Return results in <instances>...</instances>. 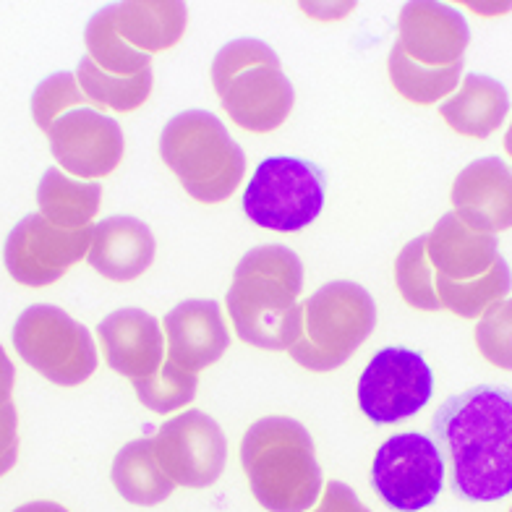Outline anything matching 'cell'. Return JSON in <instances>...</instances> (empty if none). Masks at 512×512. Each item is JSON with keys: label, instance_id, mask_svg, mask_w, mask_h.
Listing matches in <instances>:
<instances>
[{"label": "cell", "instance_id": "9c48e42d", "mask_svg": "<svg viewBox=\"0 0 512 512\" xmlns=\"http://www.w3.org/2000/svg\"><path fill=\"white\" fill-rule=\"evenodd\" d=\"M371 486L384 505L398 512L434 505L445 486V458L434 437L403 432L384 439L371 465Z\"/></svg>", "mask_w": 512, "mask_h": 512}, {"label": "cell", "instance_id": "4fadbf2b", "mask_svg": "<svg viewBox=\"0 0 512 512\" xmlns=\"http://www.w3.org/2000/svg\"><path fill=\"white\" fill-rule=\"evenodd\" d=\"M50 152L66 176L81 181L108 178L123 160V131L115 118L97 108H71L48 128Z\"/></svg>", "mask_w": 512, "mask_h": 512}, {"label": "cell", "instance_id": "e0dca14e", "mask_svg": "<svg viewBox=\"0 0 512 512\" xmlns=\"http://www.w3.org/2000/svg\"><path fill=\"white\" fill-rule=\"evenodd\" d=\"M108 366L131 382L155 377L165 364L162 324L144 309H121L102 319L97 327Z\"/></svg>", "mask_w": 512, "mask_h": 512}, {"label": "cell", "instance_id": "ba28073f", "mask_svg": "<svg viewBox=\"0 0 512 512\" xmlns=\"http://www.w3.org/2000/svg\"><path fill=\"white\" fill-rule=\"evenodd\" d=\"M324 207V173L309 160L267 157L243 191V212L259 228L298 233Z\"/></svg>", "mask_w": 512, "mask_h": 512}, {"label": "cell", "instance_id": "3957f363", "mask_svg": "<svg viewBox=\"0 0 512 512\" xmlns=\"http://www.w3.org/2000/svg\"><path fill=\"white\" fill-rule=\"evenodd\" d=\"M241 465L251 494L267 512H309L322 492L314 439L288 416L251 424L241 442Z\"/></svg>", "mask_w": 512, "mask_h": 512}, {"label": "cell", "instance_id": "6da1fadb", "mask_svg": "<svg viewBox=\"0 0 512 512\" xmlns=\"http://www.w3.org/2000/svg\"><path fill=\"white\" fill-rule=\"evenodd\" d=\"M434 442L445 452L450 489L465 502L512 494V390L479 384L439 405Z\"/></svg>", "mask_w": 512, "mask_h": 512}, {"label": "cell", "instance_id": "d6a6232c", "mask_svg": "<svg viewBox=\"0 0 512 512\" xmlns=\"http://www.w3.org/2000/svg\"><path fill=\"white\" fill-rule=\"evenodd\" d=\"M311 512H371L369 507L356 497L351 486L343 481H330L324 486V494L319 499V505Z\"/></svg>", "mask_w": 512, "mask_h": 512}, {"label": "cell", "instance_id": "d4e9b609", "mask_svg": "<svg viewBox=\"0 0 512 512\" xmlns=\"http://www.w3.org/2000/svg\"><path fill=\"white\" fill-rule=\"evenodd\" d=\"M387 71H390V81L392 87L398 89V95L416 102V105L445 102L458 89L460 79H463V63L445 68L421 66V63H416L403 53L398 42H395V48L390 53Z\"/></svg>", "mask_w": 512, "mask_h": 512}, {"label": "cell", "instance_id": "8d00e7d4", "mask_svg": "<svg viewBox=\"0 0 512 512\" xmlns=\"http://www.w3.org/2000/svg\"><path fill=\"white\" fill-rule=\"evenodd\" d=\"M510 512H512V507H510Z\"/></svg>", "mask_w": 512, "mask_h": 512}, {"label": "cell", "instance_id": "7c38bea8", "mask_svg": "<svg viewBox=\"0 0 512 512\" xmlns=\"http://www.w3.org/2000/svg\"><path fill=\"white\" fill-rule=\"evenodd\" d=\"M152 445L162 471L183 489H207L228 463V439L215 418L202 411H183L165 421Z\"/></svg>", "mask_w": 512, "mask_h": 512}, {"label": "cell", "instance_id": "cb8c5ba5", "mask_svg": "<svg viewBox=\"0 0 512 512\" xmlns=\"http://www.w3.org/2000/svg\"><path fill=\"white\" fill-rule=\"evenodd\" d=\"M74 76L89 102H95L97 108L115 110V113H134L142 108L152 95V84H155L152 68L134 76H115L102 71L89 55L81 58Z\"/></svg>", "mask_w": 512, "mask_h": 512}, {"label": "cell", "instance_id": "83f0119b", "mask_svg": "<svg viewBox=\"0 0 512 512\" xmlns=\"http://www.w3.org/2000/svg\"><path fill=\"white\" fill-rule=\"evenodd\" d=\"M395 285L408 306L418 311H439L437 283H434V267L426 254V233L416 236L400 249L395 259Z\"/></svg>", "mask_w": 512, "mask_h": 512}, {"label": "cell", "instance_id": "484cf974", "mask_svg": "<svg viewBox=\"0 0 512 512\" xmlns=\"http://www.w3.org/2000/svg\"><path fill=\"white\" fill-rule=\"evenodd\" d=\"M434 283H437V296L442 309L452 311L455 317L479 319L489 306L507 298V293L512 290V270L505 256H499L492 270L476 277V280L452 283V280L434 275Z\"/></svg>", "mask_w": 512, "mask_h": 512}, {"label": "cell", "instance_id": "7402d4cb", "mask_svg": "<svg viewBox=\"0 0 512 512\" xmlns=\"http://www.w3.org/2000/svg\"><path fill=\"white\" fill-rule=\"evenodd\" d=\"M115 492L139 507L160 505L173 494L176 484L162 471L152 439H134L121 447L110 468Z\"/></svg>", "mask_w": 512, "mask_h": 512}, {"label": "cell", "instance_id": "277c9868", "mask_svg": "<svg viewBox=\"0 0 512 512\" xmlns=\"http://www.w3.org/2000/svg\"><path fill=\"white\" fill-rule=\"evenodd\" d=\"M212 87L233 123L251 134L277 131L296 102L293 84L275 50L251 37L220 48L212 61Z\"/></svg>", "mask_w": 512, "mask_h": 512}, {"label": "cell", "instance_id": "d6986e66", "mask_svg": "<svg viewBox=\"0 0 512 512\" xmlns=\"http://www.w3.org/2000/svg\"><path fill=\"white\" fill-rule=\"evenodd\" d=\"M426 254L434 275L465 283L492 270L499 259V241L492 233L468 228L455 212H447L426 233Z\"/></svg>", "mask_w": 512, "mask_h": 512}, {"label": "cell", "instance_id": "4316f807", "mask_svg": "<svg viewBox=\"0 0 512 512\" xmlns=\"http://www.w3.org/2000/svg\"><path fill=\"white\" fill-rule=\"evenodd\" d=\"M84 42H87L89 58H92L102 71H108V74L134 76L147 71V68H152V55L131 48V45L121 37V32L115 29L110 6L102 8L100 14H95L89 19L87 32H84Z\"/></svg>", "mask_w": 512, "mask_h": 512}, {"label": "cell", "instance_id": "f1b7e54d", "mask_svg": "<svg viewBox=\"0 0 512 512\" xmlns=\"http://www.w3.org/2000/svg\"><path fill=\"white\" fill-rule=\"evenodd\" d=\"M196 387H199V377L176 366L170 358H165V364L155 377L134 382L139 403L155 413H173L186 408L196 398Z\"/></svg>", "mask_w": 512, "mask_h": 512}, {"label": "cell", "instance_id": "f546056e", "mask_svg": "<svg viewBox=\"0 0 512 512\" xmlns=\"http://www.w3.org/2000/svg\"><path fill=\"white\" fill-rule=\"evenodd\" d=\"M87 102L89 100L81 92L76 76L68 74V71H58V74L40 81L37 89H34L32 118L37 123V128L48 134V128L53 126L58 115H63L71 108H84Z\"/></svg>", "mask_w": 512, "mask_h": 512}, {"label": "cell", "instance_id": "5bb4252c", "mask_svg": "<svg viewBox=\"0 0 512 512\" xmlns=\"http://www.w3.org/2000/svg\"><path fill=\"white\" fill-rule=\"evenodd\" d=\"M398 45L421 66L445 68L463 63L471 29L460 11L445 3H405L398 16Z\"/></svg>", "mask_w": 512, "mask_h": 512}, {"label": "cell", "instance_id": "7a4b0ae2", "mask_svg": "<svg viewBox=\"0 0 512 512\" xmlns=\"http://www.w3.org/2000/svg\"><path fill=\"white\" fill-rule=\"evenodd\" d=\"M304 262L288 246H256L238 262L225 306L238 340L262 351H288L301 335Z\"/></svg>", "mask_w": 512, "mask_h": 512}, {"label": "cell", "instance_id": "e575fe53", "mask_svg": "<svg viewBox=\"0 0 512 512\" xmlns=\"http://www.w3.org/2000/svg\"><path fill=\"white\" fill-rule=\"evenodd\" d=\"M14 512H68L66 507L58 505V502H27V505L16 507Z\"/></svg>", "mask_w": 512, "mask_h": 512}, {"label": "cell", "instance_id": "836d02e7", "mask_svg": "<svg viewBox=\"0 0 512 512\" xmlns=\"http://www.w3.org/2000/svg\"><path fill=\"white\" fill-rule=\"evenodd\" d=\"M14 382H16L14 364H11V358L6 356L3 345H0V405L11 403V390H14Z\"/></svg>", "mask_w": 512, "mask_h": 512}, {"label": "cell", "instance_id": "603a6c76", "mask_svg": "<svg viewBox=\"0 0 512 512\" xmlns=\"http://www.w3.org/2000/svg\"><path fill=\"white\" fill-rule=\"evenodd\" d=\"M102 186L97 181H76L61 168H48L37 186L40 215L58 228H89L100 212Z\"/></svg>", "mask_w": 512, "mask_h": 512}, {"label": "cell", "instance_id": "1f68e13d", "mask_svg": "<svg viewBox=\"0 0 512 512\" xmlns=\"http://www.w3.org/2000/svg\"><path fill=\"white\" fill-rule=\"evenodd\" d=\"M19 458V413L14 403L0 405V479Z\"/></svg>", "mask_w": 512, "mask_h": 512}, {"label": "cell", "instance_id": "8fae6325", "mask_svg": "<svg viewBox=\"0 0 512 512\" xmlns=\"http://www.w3.org/2000/svg\"><path fill=\"white\" fill-rule=\"evenodd\" d=\"M92 228L66 230L37 212L27 215L8 233L3 262L8 275L27 288H45L58 283L74 264L89 254Z\"/></svg>", "mask_w": 512, "mask_h": 512}, {"label": "cell", "instance_id": "ac0fdd59", "mask_svg": "<svg viewBox=\"0 0 512 512\" xmlns=\"http://www.w3.org/2000/svg\"><path fill=\"white\" fill-rule=\"evenodd\" d=\"M157 243L147 223L128 215H115L92 228L87 262L113 283H131L155 262Z\"/></svg>", "mask_w": 512, "mask_h": 512}, {"label": "cell", "instance_id": "ffe728a7", "mask_svg": "<svg viewBox=\"0 0 512 512\" xmlns=\"http://www.w3.org/2000/svg\"><path fill=\"white\" fill-rule=\"evenodd\" d=\"M510 113V95L502 81L486 74H465L458 89L439 102V115L447 126L468 139L492 136Z\"/></svg>", "mask_w": 512, "mask_h": 512}, {"label": "cell", "instance_id": "52a82bcc", "mask_svg": "<svg viewBox=\"0 0 512 512\" xmlns=\"http://www.w3.org/2000/svg\"><path fill=\"white\" fill-rule=\"evenodd\" d=\"M14 348L40 377L76 387L97 371V348L89 330L50 304L27 306L14 324Z\"/></svg>", "mask_w": 512, "mask_h": 512}, {"label": "cell", "instance_id": "30bf717a", "mask_svg": "<svg viewBox=\"0 0 512 512\" xmlns=\"http://www.w3.org/2000/svg\"><path fill=\"white\" fill-rule=\"evenodd\" d=\"M434 395V374L424 356L390 345L366 364L358 379V405L374 424H400L424 411Z\"/></svg>", "mask_w": 512, "mask_h": 512}, {"label": "cell", "instance_id": "9a60e30c", "mask_svg": "<svg viewBox=\"0 0 512 512\" xmlns=\"http://www.w3.org/2000/svg\"><path fill=\"white\" fill-rule=\"evenodd\" d=\"M455 215L479 233L512 228V168L499 157H481L465 165L452 183Z\"/></svg>", "mask_w": 512, "mask_h": 512}, {"label": "cell", "instance_id": "2e32d148", "mask_svg": "<svg viewBox=\"0 0 512 512\" xmlns=\"http://www.w3.org/2000/svg\"><path fill=\"white\" fill-rule=\"evenodd\" d=\"M162 330L168 340V358L191 374L220 361L230 345L220 304L209 298H189L173 306L162 319Z\"/></svg>", "mask_w": 512, "mask_h": 512}, {"label": "cell", "instance_id": "4dcf8cb0", "mask_svg": "<svg viewBox=\"0 0 512 512\" xmlns=\"http://www.w3.org/2000/svg\"><path fill=\"white\" fill-rule=\"evenodd\" d=\"M476 348L492 366L512 371V298H502L481 314Z\"/></svg>", "mask_w": 512, "mask_h": 512}, {"label": "cell", "instance_id": "44dd1931", "mask_svg": "<svg viewBox=\"0 0 512 512\" xmlns=\"http://www.w3.org/2000/svg\"><path fill=\"white\" fill-rule=\"evenodd\" d=\"M115 29L131 48L142 53H162L178 45L186 32V6L178 0L165 3H115L110 6Z\"/></svg>", "mask_w": 512, "mask_h": 512}, {"label": "cell", "instance_id": "8992f818", "mask_svg": "<svg viewBox=\"0 0 512 512\" xmlns=\"http://www.w3.org/2000/svg\"><path fill=\"white\" fill-rule=\"evenodd\" d=\"M377 327V304L364 285L332 280L304 301L301 335L290 358L309 371H332L353 356Z\"/></svg>", "mask_w": 512, "mask_h": 512}, {"label": "cell", "instance_id": "d590c367", "mask_svg": "<svg viewBox=\"0 0 512 512\" xmlns=\"http://www.w3.org/2000/svg\"><path fill=\"white\" fill-rule=\"evenodd\" d=\"M505 149H507V155H510V160H512V121H510V126H507V136H505Z\"/></svg>", "mask_w": 512, "mask_h": 512}, {"label": "cell", "instance_id": "5b68a950", "mask_svg": "<svg viewBox=\"0 0 512 512\" xmlns=\"http://www.w3.org/2000/svg\"><path fill=\"white\" fill-rule=\"evenodd\" d=\"M160 157L194 202L220 204L236 194L246 155L209 110H183L160 134Z\"/></svg>", "mask_w": 512, "mask_h": 512}]
</instances>
